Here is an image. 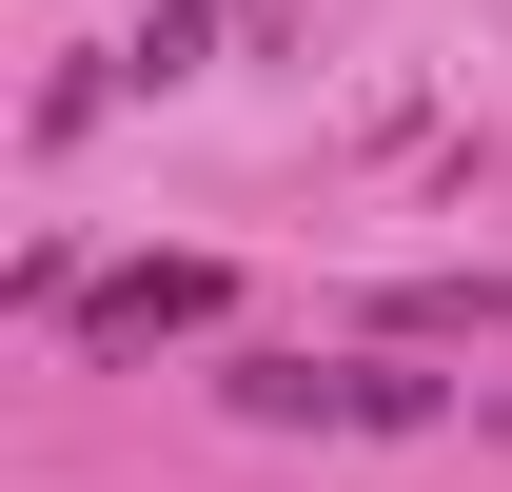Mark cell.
Instances as JSON below:
<instances>
[{
    "label": "cell",
    "mask_w": 512,
    "mask_h": 492,
    "mask_svg": "<svg viewBox=\"0 0 512 492\" xmlns=\"http://www.w3.org/2000/svg\"><path fill=\"white\" fill-rule=\"evenodd\" d=\"M79 355H158V335H217V315H237V276H217V256H119V276H79Z\"/></svg>",
    "instance_id": "7a4b0ae2"
},
{
    "label": "cell",
    "mask_w": 512,
    "mask_h": 492,
    "mask_svg": "<svg viewBox=\"0 0 512 492\" xmlns=\"http://www.w3.org/2000/svg\"><path fill=\"white\" fill-rule=\"evenodd\" d=\"M493 315H512V276H414L375 335H493Z\"/></svg>",
    "instance_id": "3957f363"
},
{
    "label": "cell",
    "mask_w": 512,
    "mask_h": 492,
    "mask_svg": "<svg viewBox=\"0 0 512 492\" xmlns=\"http://www.w3.org/2000/svg\"><path fill=\"white\" fill-rule=\"evenodd\" d=\"M256 433H434L453 394L434 374H375V355H256V374H217Z\"/></svg>",
    "instance_id": "6da1fadb"
}]
</instances>
